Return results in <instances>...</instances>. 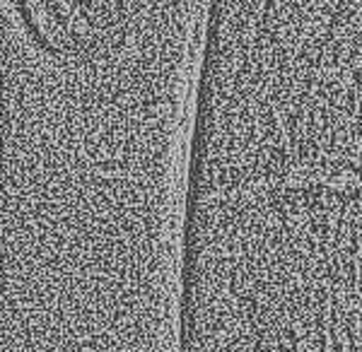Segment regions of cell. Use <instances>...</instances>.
Listing matches in <instances>:
<instances>
[{
    "label": "cell",
    "mask_w": 362,
    "mask_h": 352,
    "mask_svg": "<svg viewBox=\"0 0 362 352\" xmlns=\"http://www.w3.org/2000/svg\"><path fill=\"white\" fill-rule=\"evenodd\" d=\"M20 8L34 34L63 54L97 46L124 17V0H20Z\"/></svg>",
    "instance_id": "cell-1"
}]
</instances>
